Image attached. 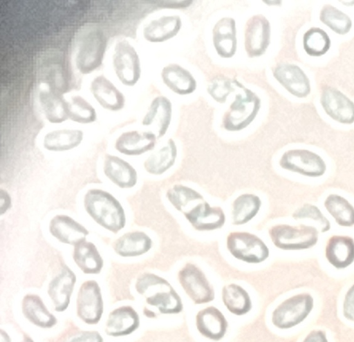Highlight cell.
<instances>
[{
    "instance_id": "1",
    "label": "cell",
    "mask_w": 354,
    "mask_h": 342,
    "mask_svg": "<svg viewBox=\"0 0 354 342\" xmlns=\"http://www.w3.org/2000/svg\"><path fill=\"white\" fill-rule=\"evenodd\" d=\"M84 207L97 224L109 231L116 234L125 226L126 216L122 205L106 191L89 189L84 198Z\"/></svg>"
},
{
    "instance_id": "2",
    "label": "cell",
    "mask_w": 354,
    "mask_h": 342,
    "mask_svg": "<svg viewBox=\"0 0 354 342\" xmlns=\"http://www.w3.org/2000/svg\"><path fill=\"white\" fill-rule=\"evenodd\" d=\"M137 292L147 304L156 307L161 314H178L183 310L180 296L165 278L151 273L141 274L136 281Z\"/></svg>"
},
{
    "instance_id": "3",
    "label": "cell",
    "mask_w": 354,
    "mask_h": 342,
    "mask_svg": "<svg viewBox=\"0 0 354 342\" xmlns=\"http://www.w3.org/2000/svg\"><path fill=\"white\" fill-rule=\"evenodd\" d=\"M75 64L82 74H89L99 68L106 46V36L99 27L89 26L80 33L76 44Z\"/></svg>"
},
{
    "instance_id": "4",
    "label": "cell",
    "mask_w": 354,
    "mask_h": 342,
    "mask_svg": "<svg viewBox=\"0 0 354 342\" xmlns=\"http://www.w3.org/2000/svg\"><path fill=\"white\" fill-rule=\"evenodd\" d=\"M225 113L222 124L228 131H239L247 127L256 117L261 107V99L251 90L243 86Z\"/></svg>"
},
{
    "instance_id": "5",
    "label": "cell",
    "mask_w": 354,
    "mask_h": 342,
    "mask_svg": "<svg viewBox=\"0 0 354 342\" xmlns=\"http://www.w3.org/2000/svg\"><path fill=\"white\" fill-rule=\"evenodd\" d=\"M318 230L313 226L277 225L269 230L273 244L283 250L309 249L318 241Z\"/></svg>"
},
{
    "instance_id": "6",
    "label": "cell",
    "mask_w": 354,
    "mask_h": 342,
    "mask_svg": "<svg viewBox=\"0 0 354 342\" xmlns=\"http://www.w3.org/2000/svg\"><path fill=\"white\" fill-rule=\"evenodd\" d=\"M313 306L314 299L310 294L295 295L275 308L272 314V323L280 329L292 327L308 316Z\"/></svg>"
},
{
    "instance_id": "7",
    "label": "cell",
    "mask_w": 354,
    "mask_h": 342,
    "mask_svg": "<svg viewBox=\"0 0 354 342\" xmlns=\"http://www.w3.org/2000/svg\"><path fill=\"white\" fill-rule=\"evenodd\" d=\"M227 248L234 258L248 263H259L269 256V249L264 242L249 232L234 231L229 234Z\"/></svg>"
},
{
    "instance_id": "8",
    "label": "cell",
    "mask_w": 354,
    "mask_h": 342,
    "mask_svg": "<svg viewBox=\"0 0 354 342\" xmlns=\"http://www.w3.org/2000/svg\"><path fill=\"white\" fill-rule=\"evenodd\" d=\"M112 59L114 72L120 82L127 86H134L141 75L140 59L134 47L126 40L118 41Z\"/></svg>"
},
{
    "instance_id": "9",
    "label": "cell",
    "mask_w": 354,
    "mask_h": 342,
    "mask_svg": "<svg viewBox=\"0 0 354 342\" xmlns=\"http://www.w3.org/2000/svg\"><path fill=\"white\" fill-rule=\"evenodd\" d=\"M280 167L302 175L317 178L323 175L326 170L324 160L317 153L306 149H291L280 158Z\"/></svg>"
},
{
    "instance_id": "10",
    "label": "cell",
    "mask_w": 354,
    "mask_h": 342,
    "mask_svg": "<svg viewBox=\"0 0 354 342\" xmlns=\"http://www.w3.org/2000/svg\"><path fill=\"white\" fill-rule=\"evenodd\" d=\"M76 309L77 316L86 324L95 325L100 321L104 303L100 287L95 281H86L81 285Z\"/></svg>"
},
{
    "instance_id": "11",
    "label": "cell",
    "mask_w": 354,
    "mask_h": 342,
    "mask_svg": "<svg viewBox=\"0 0 354 342\" xmlns=\"http://www.w3.org/2000/svg\"><path fill=\"white\" fill-rule=\"evenodd\" d=\"M180 284L196 304L210 302L214 298V289L204 273L194 264L187 263L178 272Z\"/></svg>"
},
{
    "instance_id": "12",
    "label": "cell",
    "mask_w": 354,
    "mask_h": 342,
    "mask_svg": "<svg viewBox=\"0 0 354 342\" xmlns=\"http://www.w3.org/2000/svg\"><path fill=\"white\" fill-rule=\"evenodd\" d=\"M40 77L48 88L63 95L71 89L70 75L65 57L59 53L46 55L40 65Z\"/></svg>"
},
{
    "instance_id": "13",
    "label": "cell",
    "mask_w": 354,
    "mask_h": 342,
    "mask_svg": "<svg viewBox=\"0 0 354 342\" xmlns=\"http://www.w3.org/2000/svg\"><path fill=\"white\" fill-rule=\"evenodd\" d=\"M270 24L261 15L251 17L247 21L244 34V46L249 57L261 56L270 42Z\"/></svg>"
},
{
    "instance_id": "14",
    "label": "cell",
    "mask_w": 354,
    "mask_h": 342,
    "mask_svg": "<svg viewBox=\"0 0 354 342\" xmlns=\"http://www.w3.org/2000/svg\"><path fill=\"white\" fill-rule=\"evenodd\" d=\"M320 102L324 111L332 119L343 124L354 122V103L337 88L325 87Z\"/></svg>"
},
{
    "instance_id": "15",
    "label": "cell",
    "mask_w": 354,
    "mask_h": 342,
    "mask_svg": "<svg viewBox=\"0 0 354 342\" xmlns=\"http://www.w3.org/2000/svg\"><path fill=\"white\" fill-rule=\"evenodd\" d=\"M272 74L290 93L297 97H305L310 92L308 77L297 65L279 64L274 68Z\"/></svg>"
},
{
    "instance_id": "16",
    "label": "cell",
    "mask_w": 354,
    "mask_h": 342,
    "mask_svg": "<svg viewBox=\"0 0 354 342\" xmlns=\"http://www.w3.org/2000/svg\"><path fill=\"white\" fill-rule=\"evenodd\" d=\"M75 282V274L67 265H64L49 283L48 294L56 312H62L68 308Z\"/></svg>"
},
{
    "instance_id": "17",
    "label": "cell",
    "mask_w": 354,
    "mask_h": 342,
    "mask_svg": "<svg viewBox=\"0 0 354 342\" xmlns=\"http://www.w3.org/2000/svg\"><path fill=\"white\" fill-rule=\"evenodd\" d=\"M191 225L198 231H212L225 224V216L219 207H212L205 201L184 213Z\"/></svg>"
},
{
    "instance_id": "18",
    "label": "cell",
    "mask_w": 354,
    "mask_h": 342,
    "mask_svg": "<svg viewBox=\"0 0 354 342\" xmlns=\"http://www.w3.org/2000/svg\"><path fill=\"white\" fill-rule=\"evenodd\" d=\"M49 232L59 242L75 245L85 240L89 231L85 227L66 215H56L49 222Z\"/></svg>"
},
{
    "instance_id": "19",
    "label": "cell",
    "mask_w": 354,
    "mask_h": 342,
    "mask_svg": "<svg viewBox=\"0 0 354 342\" xmlns=\"http://www.w3.org/2000/svg\"><path fill=\"white\" fill-rule=\"evenodd\" d=\"M212 41L217 54L223 58L233 57L236 51V28L233 18L219 19L212 30Z\"/></svg>"
},
{
    "instance_id": "20",
    "label": "cell",
    "mask_w": 354,
    "mask_h": 342,
    "mask_svg": "<svg viewBox=\"0 0 354 342\" xmlns=\"http://www.w3.org/2000/svg\"><path fill=\"white\" fill-rule=\"evenodd\" d=\"M91 92L97 103L104 109L118 111L125 104L122 93L104 75L97 76L91 83Z\"/></svg>"
},
{
    "instance_id": "21",
    "label": "cell",
    "mask_w": 354,
    "mask_h": 342,
    "mask_svg": "<svg viewBox=\"0 0 354 342\" xmlns=\"http://www.w3.org/2000/svg\"><path fill=\"white\" fill-rule=\"evenodd\" d=\"M139 325L140 318L136 311L131 306H122L109 313L105 332L111 336H123L133 333Z\"/></svg>"
},
{
    "instance_id": "22",
    "label": "cell",
    "mask_w": 354,
    "mask_h": 342,
    "mask_svg": "<svg viewBox=\"0 0 354 342\" xmlns=\"http://www.w3.org/2000/svg\"><path fill=\"white\" fill-rule=\"evenodd\" d=\"M156 136L150 131H129L122 133L115 142V149L127 155H139L152 150Z\"/></svg>"
},
{
    "instance_id": "23",
    "label": "cell",
    "mask_w": 354,
    "mask_h": 342,
    "mask_svg": "<svg viewBox=\"0 0 354 342\" xmlns=\"http://www.w3.org/2000/svg\"><path fill=\"white\" fill-rule=\"evenodd\" d=\"M103 171L114 184L122 189L131 188L138 181L136 169L129 162L115 155H105Z\"/></svg>"
},
{
    "instance_id": "24",
    "label": "cell",
    "mask_w": 354,
    "mask_h": 342,
    "mask_svg": "<svg viewBox=\"0 0 354 342\" xmlns=\"http://www.w3.org/2000/svg\"><path fill=\"white\" fill-rule=\"evenodd\" d=\"M196 325L201 335L214 341H218L227 332V321L218 309L209 306L197 313Z\"/></svg>"
},
{
    "instance_id": "25",
    "label": "cell",
    "mask_w": 354,
    "mask_h": 342,
    "mask_svg": "<svg viewBox=\"0 0 354 342\" xmlns=\"http://www.w3.org/2000/svg\"><path fill=\"white\" fill-rule=\"evenodd\" d=\"M327 260L336 269H344L354 262V240L346 236H333L326 245Z\"/></svg>"
},
{
    "instance_id": "26",
    "label": "cell",
    "mask_w": 354,
    "mask_h": 342,
    "mask_svg": "<svg viewBox=\"0 0 354 342\" xmlns=\"http://www.w3.org/2000/svg\"><path fill=\"white\" fill-rule=\"evenodd\" d=\"M161 78L170 90L180 95H189L196 88V81L191 73L176 64L165 66Z\"/></svg>"
},
{
    "instance_id": "27",
    "label": "cell",
    "mask_w": 354,
    "mask_h": 342,
    "mask_svg": "<svg viewBox=\"0 0 354 342\" xmlns=\"http://www.w3.org/2000/svg\"><path fill=\"white\" fill-rule=\"evenodd\" d=\"M181 26L182 21L179 16H162L152 20L144 28L143 36L149 42H163L175 37Z\"/></svg>"
},
{
    "instance_id": "28",
    "label": "cell",
    "mask_w": 354,
    "mask_h": 342,
    "mask_svg": "<svg viewBox=\"0 0 354 342\" xmlns=\"http://www.w3.org/2000/svg\"><path fill=\"white\" fill-rule=\"evenodd\" d=\"M21 311L27 320L39 327L51 328L57 323V318L36 294H26L23 298Z\"/></svg>"
},
{
    "instance_id": "29",
    "label": "cell",
    "mask_w": 354,
    "mask_h": 342,
    "mask_svg": "<svg viewBox=\"0 0 354 342\" xmlns=\"http://www.w3.org/2000/svg\"><path fill=\"white\" fill-rule=\"evenodd\" d=\"M152 247L151 238L145 232L136 231L124 234L113 243L115 252L122 257H135L149 251Z\"/></svg>"
},
{
    "instance_id": "30",
    "label": "cell",
    "mask_w": 354,
    "mask_h": 342,
    "mask_svg": "<svg viewBox=\"0 0 354 342\" xmlns=\"http://www.w3.org/2000/svg\"><path fill=\"white\" fill-rule=\"evenodd\" d=\"M172 105L170 100L162 95L155 97L144 116L142 124L145 126L155 124L158 128V138L166 133L171 120Z\"/></svg>"
},
{
    "instance_id": "31",
    "label": "cell",
    "mask_w": 354,
    "mask_h": 342,
    "mask_svg": "<svg viewBox=\"0 0 354 342\" xmlns=\"http://www.w3.org/2000/svg\"><path fill=\"white\" fill-rule=\"evenodd\" d=\"M39 101L49 122L59 124L68 119V101L63 95L49 88L41 89L39 93Z\"/></svg>"
},
{
    "instance_id": "32",
    "label": "cell",
    "mask_w": 354,
    "mask_h": 342,
    "mask_svg": "<svg viewBox=\"0 0 354 342\" xmlns=\"http://www.w3.org/2000/svg\"><path fill=\"white\" fill-rule=\"evenodd\" d=\"M73 258L76 265L86 274L100 273L104 261L95 245L86 240L74 246Z\"/></svg>"
},
{
    "instance_id": "33",
    "label": "cell",
    "mask_w": 354,
    "mask_h": 342,
    "mask_svg": "<svg viewBox=\"0 0 354 342\" xmlns=\"http://www.w3.org/2000/svg\"><path fill=\"white\" fill-rule=\"evenodd\" d=\"M84 133L79 129H58L47 133L43 140L44 147L50 151H65L80 144Z\"/></svg>"
},
{
    "instance_id": "34",
    "label": "cell",
    "mask_w": 354,
    "mask_h": 342,
    "mask_svg": "<svg viewBox=\"0 0 354 342\" xmlns=\"http://www.w3.org/2000/svg\"><path fill=\"white\" fill-rule=\"evenodd\" d=\"M176 156V145L170 138L164 146L147 158L144 162L145 169L150 174L161 175L174 164Z\"/></svg>"
},
{
    "instance_id": "35",
    "label": "cell",
    "mask_w": 354,
    "mask_h": 342,
    "mask_svg": "<svg viewBox=\"0 0 354 342\" xmlns=\"http://www.w3.org/2000/svg\"><path fill=\"white\" fill-rule=\"evenodd\" d=\"M222 300L227 309L237 316L245 314L252 308L248 293L242 287L234 283L223 287Z\"/></svg>"
},
{
    "instance_id": "36",
    "label": "cell",
    "mask_w": 354,
    "mask_h": 342,
    "mask_svg": "<svg viewBox=\"0 0 354 342\" xmlns=\"http://www.w3.org/2000/svg\"><path fill=\"white\" fill-rule=\"evenodd\" d=\"M261 205V199L254 194L239 196L232 203V223L236 225L247 223L257 214Z\"/></svg>"
},
{
    "instance_id": "37",
    "label": "cell",
    "mask_w": 354,
    "mask_h": 342,
    "mask_svg": "<svg viewBox=\"0 0 354 342\" xmlns=\"http://www.w3.org/2000/svg\"><path fill=\"white\" fill-rule=\"evenodd\" d=\"M324 207L339 225H354V207L342 196L337 194L328 195L324 201Z\"/></svg>"
},
{
    "instance_id": "38",
    "label": "cell",
    "mask_w": 354,
    "mask_h": 342,
    "mask_svg": "<svg viewBox=\"0 0 354 342\" xmlns=\"http://www.w3.org/2000/svg\"><path fill=\"white\" fill-rule=\"evenodd\" d=\"M321 21L339 35L348 33L352 26L349 17L335 7L327 4L321 10Z\"/></svg>"
},
{
    "instance_id": "39",
    "label": "cell",
    "mask_w": 354,
    "mask_h": 342,
    "mask_svg": "<svg viewBox=\"0 0 354 342\" xmlns=\"http://www.w3.org/2000/svg\"><path fill=\"white\" fill-rule=\"evenodd\" d=\"M303 46L307 54L319 57L325 54L330 46V40L325 31L319 28L308 30L303 37Z\"/></svg>"
},
{
    "instance_id": "40",
    "label": "cell",
    "mask_w": 354,
    "mask_h": 342,
    "mask_svg": "<svg viewBox=\"0 0 354 342\" xmlns=\"http://www.w3.org/2000/svg\"><path fill=\"white\" fill-rule=\"evenodd\" d=\"M97 114L93 106L80 95L73 96L68 101V119L80 123L89 124L95 122Z\"/></svg>"
},
{
    "instance_id": "41",
    "label": "cell",
    "mask_w": 354,
    "mask_h": 342,
    "mask_svg": "<svg viewBox=\"0 0 354 342\" xmlns=\"http://www.w3.org/2000/svg\"><path fill=\"white\" fill-rule=\"evenodd\" d=\"M166 197L174 208L180 211H183V208L190 202L203 199L201 193L183 184L174 185L167 190Z\"/></svg>"
},
{
    "instance_id": "42",
    "label": "cell",
    "mask_w": 354,
    "mask_h": 342,
    "mask_svg": "<svg viewBox=\"0 0 354 342\" xmlns=\"http://www.w3.org/2000/svg\"><path fill=\"white\" fill-rule=\"evenodd\" d=\"M234 81L224 75H217L212 79L207 92L217 102L223 104L226 102L227 96L234 91L232 84Z\"/></svg>"
},
{
    "instance_id": "43",
    "label": "cell",
    "mask_w": 354,
    "mask_h": 342,
    "mask_svg": "<svg viewBox=\"0 0 354 342\" xmlns=\"http://www.w3.org/2000/svg\"><path fill=\"white\" fill-rule=\"evenodd\" d=\"M295 219L310 218L317 221L321 226V231L326 232L330 230V223L323 215L319 209L311 204H304L297 209L293 213Z\"/></svg>"
},
{
    "instance_id": "44",
    "label": "cell",
    "mask_w": 354,
    "mask_h": 342,
    "mask_svg": "<svg viewBox=\"0 0 354 342\" xmlns=\"http://www.w3.org/2000/svg\"><path fill=\"white\" fill-rule=\"evenodd\" d=\"M66 342H103V339L97 331H80Z\"/></svg>"
},
{
    "instance_id": "45",
    "label": "cell",
    "mask_w": 354,
    "mask_h": 342,
    "mask_svg": "<svg viewBox=\"0 0 354 342\" xmlns=\"http://www.w3.org/2000/svg\"><path fill=\"white\" fill-rule=\"evenodd\" d=\"M344 316L354 321V284L347 291L343 303Z\"/></svg>"
},
{
    "instance_id": "46",
    "label": "cell",
    "mask_w": 354,
    "mask_h": 342,
    "mask_svg": "<svg viewBox=\"0 0 354 342\" xmlns=\"http://www.w3.org/2000/svg\"><path fill=\"white\" fill-rule=\"evenodd\" d=\"M303 342H328L325 332L323 330H312L304 339Z\"/></svg>"
},
{
    "instance_id": "47",
    "label": "cell",
    "mask_w": 354,
    "mask_h": 342,
    "mask_svg": "<svg viewBox=\"0 0 354 342\" xmlns=\"http://www.w3.org/2000/svg\"><path fill=\"white\" fill-rule=\"evenodd\" d=\"M1 214H3L10 206V198L6 191L1 190Z\"/></svg>"
},
{
    "instance_id": "48",
    "label": "cell",
    "mask_w": 354,
    "mask_h": 342,
    "mask_svg": "<svg viewBox=\"0 0 354 342\" xmlns=\"http://www.w3.org/2000/svg\"><path fill=\"white\" fill-rule=\"evenodd\" d=\"M1 342H11L10 336L3 330H0Z\"/></svg>"
},
{
    "instance_id": "49",
    "label": "cell",
    "mask_w": 354,
    "mask_h": 342,
    "mask_svg": "<svg viewBox=\"0 0 354 342\" xmlns=\"http://www.w3.org/2000/svg\"><path fill=\"white\" fill-rule=\"evenodd\" d=\"M21 342H34V341L30 336L25 335Z\"/></svg>"
}]
</instances>
